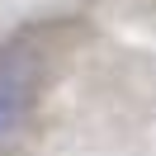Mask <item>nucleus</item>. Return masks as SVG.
<instances>
[{"label":"nucleus","instance_id":"1","mask_svg":"<svg viewBox=\"0 0 156 156\" xmlns=\"http://www.w3.org/2000/svg\"><path fill=\"white\" fill-rule=\"evenodd\" d=\"M43 80H48V57L29 38H14L0 48V109L19 114L24 104L38 99Z\"/></svg>","mask_w":156,"mask_h":156},{"label":"nucleus","instance_id":"2","mask_svg":"<svg viewBox=\"0 0 156 156\" xmlns=\"http://www.w3.org/2000/svg\"><path fill=\"white\" fill-rule=\"evenodd\" d=\"M10 118H14L10 109H0V133H5V128H10Z\"/></svg>","mask_w":156,"mask_h":156}]
</instances>
